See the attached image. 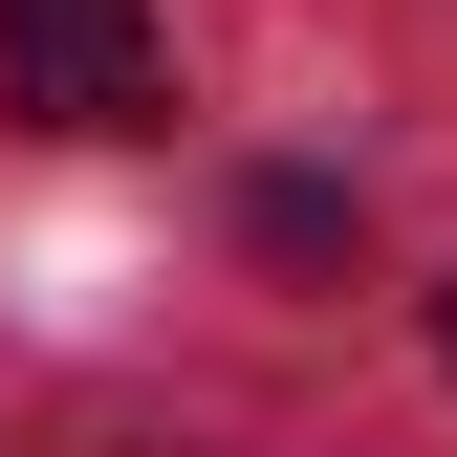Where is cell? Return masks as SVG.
Returning a JSON list of instances; mask_svg holds the SVG:
<instances>
[{
	"instance_id": "obj_3",
	"label": "cell",
	"mask_w": 457,
	"mask_h": 457,
	"mask_svg": "<svg viewBox=\"0 0 457 457\" xmlns=\"http://www.w3.org/2000/svg\"><path fill=\"white\" fill-rule=\"evenodd\" d=\"M436 327H457V305H436Z\"/></svg>"
},
{
	"instance_id": "obj_2",
	"label": "cell",
	"mask_w": 457,
	"mask_h": 457,
	"mask_svg": "<svg viewBox=\"0 0 457 457\" xmlns=\"http://www.w3.org/2000/svg\"><path fill=\"white\" fill-rule=\"evenodd\" d=\"M240 240H262V262H305V283H327V262H349V196H327V175H262V196H240Z\"/></svg>"
},
{
	"instance_id": "obj_1",
	"label": "cell",
	"mask_w": 457,
	"mask_h": 457,
	"mask_svg": "<svg viewBox=\"0 0 457 457\" xmlns=\"http://www.w3.org/2000/svg\"><path fill=\"white\" fill-rule=\"evenodd\" d=\"M0 109H22V131H153V109H175L153 0H0Z\"/></svg>"
}]
</instances>
